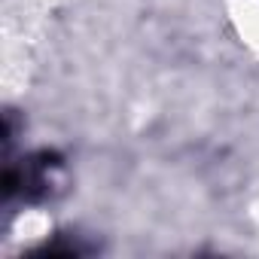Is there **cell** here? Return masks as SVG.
<instances>
[{"instance_id":"cell-1","label":"cell","mask_w":259,"mask_h":259,"mask_svg":"<svg viewBox=\"0 0 259 259\" xmlns=\"http://www.w3.org/2000/svg\"><path fill=\"white\" fill-rule=\"evenodd\" d=\"M229 22L241 43L259 58V0H229Z\"/></svg>"}]
</instances>
